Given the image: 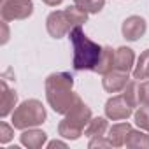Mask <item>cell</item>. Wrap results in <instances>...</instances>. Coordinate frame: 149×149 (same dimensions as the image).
Here are the masks:
<instances>
[{"label": "cell", "mask_w": 149, "mask_h": 149, "mask_svg": "<svg viewBox=\"0 0 149 149\" xmlns=\"http://www.w3.org/2000/svg\"><path fill=\"white\" fill-rule=\"evenodd\" d=\"M46 88V100L49 104V107L56 112V114H67L70 112V109L77 104V100L81 98L77 93H74V77L68 72H54L49 74L44 83Z\"/></svg>", "instance_id": "1"}, {"label": "cell", "mask_w": 149, "mask_h": 149, "mask_svg": "<svg viewBox=\"0 0 149 149\" xmlns=\"http://www.w3.org/2000/svg\"><path fill=\"white\" fill-rule=\"evenodd\" d=\"M68 39H70V44H72V49H74V60H72L74 68L79 70V72L81 70H93L95 72L104 46L91 40L84 33L83 26L72 28L68 32Z\"/></svg>", "instance_id": "2"}, {"label": "cell", "mask_w": 149, "mask_h": 149, "mask_svg": "<svg viewBox=\"0 0 149 149\" xmlns=\"http://www.w3.org/2000/svg\"><path fill=\"white\" fill-rule=\"evenodd\" d=\"M91 118V109L83 102V98H79L77 104L70 109V112H67L65 118L60 121L58 135L67 140H77L84 133V128Z\"/></svg>", "instance_id": "3"}, {"label": "cell", "mask_w": 149, "mask_h": 149, "mask_svg": "<svg viewBox=\"0 0 149 149\" xmlns=\"http://www.w3.org/2000/svg\"><path fill=\"white\" fill-rule=\"evenodd\" d=\"M46 121V107L42 105L40 100L37 98H28L21 102L11 118V123L16 130H26V128H35Z\"/></svg>", "instance_id": "4"}, {"label": "cell", "mask_w": 149, "mask_h": 149, "mask_svg": "<svg viewBox=\"0 0 149 149\" xmlns=\"http://www.w3.org/2000/svg\"><path fill=\"white\" fill-rule=\"evenodd\" d=\"M0 14L4 21L26 19L33 14V2L32 0H2Z\"/></svg>", "instance_id": "5"}, {"label": "cell", "mask_w": 149, "mask_h": 149, "mask_svg": "<svg viewBox=\"0 0 149 149\" xmlns=\"http://www.w3.org/2000/svg\"><path fill=\"white\" fill-rule=\"evenodd\" d=\"M105 118L112 119V121H121V119H128L133 114V107L126 102V98L123 95H116L111 97L105 102Z\"/></svg>", "instance_id": "6"}, {"label": "cell", "mask_w": 149, "mask_h": 149, "mask_svg": "<svg viewBox=\"0 0 149 149\" xmlns=\"http://www.w3.org/2000/svg\"><path fill=\"white\" fill-rule=\"evenodd\" d=\"M46 28L53 39H61V37L68 35V32L72 30L65 11H53L46 19Z\"/></svg>", "instance_id": "7"}, {"label": "cell", "mask_w": 149, "mask_h": 149, "mask_svg": "<svg viewBox=\"0 0 149 149\" xmlns=\"http://www.w3.org/2000/svg\"><path fill=\"white\" fill-rule=\"evenodd\" d=\"M146 30H147V23H146V19L140 18V16H128V18L123 21V25H121V33H123V37H125L126 40H130V42L139 40V39L146 33Z\"/></svg>", "instance_id": "8"}, {"label": "cell", "mask_w": 149, "mask_h": 149, "mask_svg": "<svg viewBox=\"0 0 149 149\" xmlns=\"http://www.w3.org/2000/svg\"><path fill=\"white\" fill-rule=\"evenodd\" d=\"M130 77H128V72H123V70H111L107 72L104 79H102V86L107 93H118V91H123L125 86L128 84Z\"/></svg>", "instance_id": "9"}, {"label": "cell", "mask_w": 149, "mask_h": 149, "mask_svg": "<svg viewBox=\"0 0 149 149\" xmlns=\"http://www.w3.org/2000/svg\"><path fill=\"white\" fill-rule=\"evenodd\" d=\"M19 142L28 147V149H40L46 142H47V133L39 130L37 126L35 128H26L21 132L19 135Z\"/></svg>", "instance_id": "10"}, {"label": "cell", "mask_w": 149, "mask_h": 149, "mask_svg": "<svg viewBox=\"0 0 149 149\" xmlns=\"http://www.w3.org/2000/svg\"><path fill=\"white\" fill-rule=\"evenodd\" d=\"M0 88H2V97H0V116L7 118L9 114L14 112V107L18 104V93L7 86L6 81H0Z\"/></svg>", "instance_id": "11"}, {"label": "cell", "mask_w": 149, "mask_h": 149, "mask_svg": "<svg viewBox=\"0 0 149 149\" xmlns=\"http://www.w3.org/2000/svg\"><path fill=\"white\" fill-rule=\"evenodd\" d=\"M135 67V53L132 47H126V46H121L116 49V54H114V68L116 70H123V72H132Z\"/></svg>", "instance_id": "12"}, {"label": "cell", "mask_w": 149, "mask_h": 149, "mask_svg": "<svg viewBox=\"0 0 149 149\" xmlns=\"http://www.w3.org/2000/svg\"><path fill=\"white\" fill-rule=\"evenodd\" d=\"M130 130H132V125H130V123H116V125H112V126L109 128V135H107V139L111 140L112 147H121V146H125Z\"/></svg>", "instance_id": "13"}, {"label": "cell", "mask_w": 149, "mask_h": 149, "mask_svg": "<svg viewBox=\"0 0 149 149\" xmlns=\"http://www.w3.org/2000/svg\"><path fill=\"white\" fill-rule=\"evenodd\" d=\"M114 54H116V49H112L111 46H104V49H102V54H100V60H98V65H97L95 72H98L100 76H105L107 72L114 70Z\"/></svg>", "instance_id": "14"}, {"label": "cell", "mask_w": 149, "mask_h": 149, "mask_svg": "<svg viewBox=\"0 0 149 149\" xmlns=\"http://www.w3.org/2000/svg\"><path fill=\"white\" fill-rule=\"evenodd\" d=\"M126 147H132V149H147L149 147V135L146 130H130L128 137H126V142H125Z\"/></svg>", "instance_id": "15"}, {"label": "cell", "mask_w": 149, "mask_h": 149, "mask_svg": "<svg viewBox=\"0 0 149 149\" xmlns=\"http://www.w3.org/2000/svg\"><path fill=\"white\" fill-rule=\"evenodd\" d=\"M132 76L133 79L137 81H146L149 79V49H146L144 53H140L139 60H137V65L133 67L132 70Z\"/></svg>", "instance_id": "16"}, {"label": "cell", "mask_w": 149, "mask_h": 149, "mask_svg": "<svg viewBox=\"0 0 149 149\" xmlns=\"http://www.w3.org/2000/svg\"><path fill=\"white\" fill-rule=\"evenodd\" d=\"M65 14H67V19L70 23L72 28H76V26H83L86 21H88V13L84 9H81L79 6H68L67 9H63Z\"/></svg>", "instance_id": "17"}, {"label": "cell", "mask_w": 149, "mask_h": 149, "mask_svg": "<svg viewBox=\"0 0 149 149\" xmlns=\"http://www.w3.org/2000/svg\"><path fill=\"white\" fill-rule=\"evenodd\" d=\"M109 130V123H107V118H91L90 123L86 125L84 128V135L86 137H102L105 135V132Z\"/></svg>", "instance_id": "18"}, {"label": "cell", "mask_w": 149, "mask_h": 149, "mask_svg": "<svg viewBox=\"0 0 149 149\" xmlns=\"http://www.w3.org/2000/svg\"><path fill=\"white\" fill-rule=\"evenodd\" d=\"M123 97L126 98V102L132 107H139L140 105V81L137 79H130L128 84L123 90Z\"/></svg>", "instance_id": "19"}, {"label": "cell", "mask_w": 149, "mask_h": 149, "mask_svg": "<svg viewBox=\"0 0 149 149\" xmlns=\"http://www.w3.org/2000/svg\"><path fill=\"white\" fill-rule=\"evenodd\" d=\"M74 4L84 9L88 14H98L105 6V0H74Z\"/></svg>", "instance_id": "20"}, {"label": "cell", "mask_w": 149, "mask_h": 149, "mask_svg": "<svg viewBox=\"0 0 149 149\" xmlns=\"http://www.w3.org/2000/svg\"><path fill=\"white\" fill-rule=\"evenodd\" d=\"M133 118H135V125L149 133V105H140L133 112Z\"/></svg>", "instance_id": "21"}, {"label": "cell", "mask_w": 149, "mask_h": 149, "mask_svg": "<svg viewBox=\"0 0 149 149\" xmlns=\"http://www.w3.org/2000/svg\"><path fill=\"white\" fill-rule=\"evenodd\" d=\"M14 137V126L7 125L6 121L0 123V144H9Z\"/></svg>", "instance_id": "22"}, {"label": "cell", "mask_w": 149, "mask_h": 149, "mask_svg": "<svg viewBox=\"0 0 149 149\" xmlns=\"http://www.w3.org/2000/svg\"><path fill=\"white\" fill-rule=\"evenodd\" d=\"M112 144H111V140L107 139V137H91V140H90V144H88V147L90 149H97V147H100V149H104V147H111Z\"/></svg>", "instance_id": "23"}, {"label": "cell", "mask_w": 149, "mask_h": 149, "mask_svg": "<svg viewBox=\"0 0 149 149\" xmlns=\"http://www.w3.org/2000/svg\"><path fill=\"white\" fill-rule=\"evenodd\" d=\"M140 105H149V79L140 83Z\"/></svg>", "instance_id": "24"}, {"label": "cell", "mask_w": 149, "mask_h": 149, "mask_svg": "<svg viewBox=\"0 0 149 149\" xmlns=\"http://www.w3.org/2000/svg\"><path fill=\"white\" fill-rule=\"evenodd\" d=\"M47 147H49V149H53V147H63V149H65V147H67V144H65V142H61V140H51V142L47 144Z\"/></svg>", "instance_id": "25"}, {"label": "cell", "mask_w": 149, "mask_h": 149, "mask_svg": "<svg viewBox=\"0 0 149 149\" xmlns=\"http://www.w3.org/2000/svg\"><path fill=\"white\" fill-rule=\"evenodd\" d=\"M42 2L46 4V6H51V7H56V6H60L63 0H42Z\"/></svg>", "instance_id": "26"}, {"label": "cell", "mask_w": 149, "mask_h": 149, "mask_svg": "<svg viewBox=\"0 0 149 149\" xmlns=\"http://www.w3.org/2000/svg\"><path fill=\"white\" fill-rule=\"evenodd\" d=\"M6 23H7V21L2 23V26H4V39H2V44H6L7 39H9V30H7V25H6Z\"/></svg>", "instance_id": "27"}]
</instances>
